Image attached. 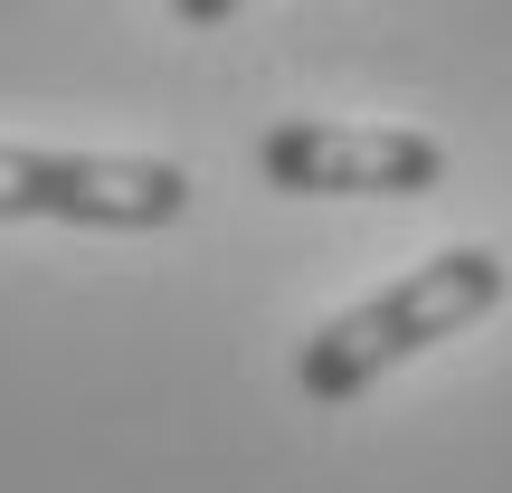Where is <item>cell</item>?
I'll use <instances>...</instances> for the list:
<instances>
[{
  "label": "cell",
  "instance_id": "1",
  "mask_svg": "<svg viewBox=\"0 0 512 493\" xmlns=\"http://www.w3.org/2000/svg\"><path fill=\"white\" fill-rule=\"evenodd\" d=\"M503 294H512V266L494 247H437L427 266H408L399 285H380V294H361L351 313L313 323V342L294 351V389H304L313 408H351L361 389H380L399 361H418V351L475 332Z\"/></svg>",
  "mask_w": 512,
  "mask_h": 493
},
{
  "label": "cell",
  "instance_id": "2",
  "mask_svg": "<svg viewBox=\"0 0 512 493\" xmlns=\"http://www.w3.org/2000/svg\"><path fill=\"white\" fill-rule=\"evenodd\" d=\"M0 219H57L152 238L190 219V171L162 152H57V143H0Z\"/></svg>",
  "mask_w": 512,
  "mask_h": 493
},
{
  "label": "cell",
  "instance_id": "3",
  "mask_svg": "<svg viewBox=\"0 0 512 493\" xmlns=\"http://www.w3.org/2000/svg\"><path fill=\"white\" fill-rule=\"evenodd\" d=\"M256 171L285 200H427L446 181V143L418 124H342V114H285L256 133Z\"/></svg>",
  "mask_w": 512,
  "mask_h": 493
},
{
  "label": "cell",
  "instance_id": "4",
  "mask_svg": "<svg viewBox=\"0 0 512 493\" xmlns=\"http://www.w3.org/2000/svg\"><path fill=\"white\" fill-rule=\"evenodd\" d=\"M238 10H247V0H171V19H181V29H228Z\"/></svg>",
  "mask_w": 512,
  "mask_h": 493
}]
</instances>
